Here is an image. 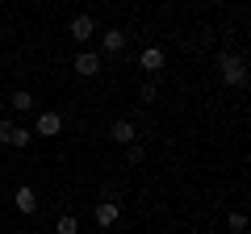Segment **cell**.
Returning <instances> with one entry per match:
<instances>
[{"instance_id": "1", "label": "cell", "mask_w": 251, "mask_h": 234, "mask_svg": "<svg viewBox=\"0 0 251 234\" xmlns=\"http://www.w3.org/2000/svg\"><path fill=\"white\" fill-rule=\"evenodd\" d=\"M218 67H222V80L230 84V88H243V84H247V59H243V54H222Z\"/></svg>"}, {"instance_id": "2", "label": "cell", "mask_w": 251, "mask_h": 234, "mask_svg": "<svg viewBox=\"0 0 251 234\" xmlns=\"http://www.w3.org/2000/svg\"><path fill=\"white\" fill-rule=\"evenodd\" d=\"M67 34H72L75 42H88V38L97 34V21H92V13H75L72 25H67Z\"/></svg>"}, {"instance_id": "3", "label": "cell", "mask_w": 251, "mask_h": 234, "mask_svg": "<svg viewBox=\"0 0 251 234\" xmlns=\"http://www.w3.org/2000/svg\"><path fill=\"white\" fill-rule=\"evenodd\" d=\"M109 138H113L117 146H130L138 138V130H134V121H126V117H117L113 126H109Z\"/></svg>"}, {"instance_id": "4", "label": "cell", "mask_w": 251, "mask_h": 234, "mask_svg": "<svg viewBox=\"0 0 251 234\" xmlns=\"http://www.w3.org/2000/svg\"><path fill=\"white\" fill-rule=\"evenodd\" d=\"M138 67H143L147 75H159V67H163V50H159V46H147V50L138 54Z\"/></svg>"}, {"instance_id": "5", "label": "cell", "mask_w": 251, "mask_h": 234, "mask_svg": "<svg viewBox=\"0 0 251 234\" xmlns=\"http://www.w3.org/2000/svg\"><path fill=\"white\" fill-rule=\"evenodd\" d=\"M117 213H122V205L117 201H97V209H92V217H97V226H113Z\"/></svg>"}, {"instance_id": "6", "label": "cell", "mask_w": 251, "mask_h": 234, "mask_svg": "<svg viewBox=\"0 0 251 234\" xmlns=\"http://www.w3.org/2000/svg\"><path fill=\"white\" fill-rule=\"evenodd\" d=\"M75 75H84V80H92V75H100V59L97 54H75Z\"/></svg>"}, {"instance_id": "7", "label": "cell", "mask_w": 251, "mask_h": 234, "mask_svg": "<svg viewBox=\"0 0 251 234\" xmlns=\"http://www.w3.org/2000/svg\"><path fill=\"white\" fill-rule=\"evenodd\" d=\"M59 130H63V117L54 113V109L38 113V126H34V134H59Z\"/></svg>"}, {"instance_id": "8", "label": "cell", "mask_w": 251, "mask_h": 234, "mask_svg": "<svg viewBox=\"0 0 251 234\" xmlns=\"http://www.w3.org/2000/svg\"><path fill=\"white\" fill-rule=\"evenodd\" d=\"M100 46H105V54H122L126 50V29H105L100 34Z\"/></svg>"}, {"instance_id": "9", "label": "cell", "mask_w": 251, "mask_h": 234, "mask_svg": "<svg viewBox=\"0 0 251 234\" xmlns=\"http://www.w3.org/2000/svg\"><path fill=\"white\" fill-rule=\"evenodd\" d=\"M13 205H17L21 213H34V209H38V197H34V188H29V184H21V188L13 192Z\"/></svg>"}, {"instance_id": "10", "label": "cell", "mask_w": 251, "mask_h": 234, "mask_svg": "<svg viewBox=\"0 0 251 234\" xmlns=\"http://www.w3.org/2000/svg\"><path fill=\"white\" fill-rule=\"evenodd\" d=\"M9 105L17 109V113H29V109H34V96H29V92L21 88V92H13V96H9Z\"/></svg>"}, {"instance_id": "11", "label": "cell", "mask_w": 251, "mask_h": 234, "mask_svg": "<svg viewBox=\"0 0 251 234\" xmlns=\"http://www.w3.org/2000/svg\"><path fill=\"white\" fill-rule=\"evenodd\" d=\"M29 138H34V130H25V126H13V134H9V146H25Z\"/></svg>"}, {"instance_id": "12", "label": "cell", "mask_w": 251, "mask_h": 234, "mask_svg": "<svg viewBox=\"0 0 251 234\" xmlns=\"http://www.w3.org/2000/svg\"><path fill=\"white\" fill-rule=\"evenodd\" d=\"M226 222H230V230H234V234H243V230H247V213H239V209H234V213L226 217Z\"/></svg>"}, {"instance_id": "13", "label": "cell", "mask_w": 251, "mask_h": 234, "mask_svg": "<svg viewBox=\"0 0 251 234\" xmlns=\"http://www.w3.org/2000/svg\"><path fill=\"white\" fill-rule=\"evenodd\" d=\"M75 230H80V222H75L72 213H63L59 217V234H75Z\"/></svg>"}, {"instance_id": "14", "label": "cell", "mask_w": 251, "mask_h": 234, "mask_svg": "<svg viewBox=\"0 0 251 234\" xmlns=\"http://www.w3.org/2000/svg\"><path fill=\"white\" fill-rule=\"evenodd\" d=\"M138 100H143V105H151V100H155V84H143V88H138Z\"/></svg>"}, {"instance_id": "15", "label": "cell", "mask_w": 251, "mask_h": 234, "mask_svg": "<svg viewBox=\"0 0 251 234\" xmlns=\"http://www.w3.org/2000/svg\"><path fill=\"white\" fill-rule=\"evenodd\" d=\"M126 159H130V163H143V146H138V142H130V151H126Z\"/></svg>"}, {"instance_id": "16", "label": "cell", "mask_w": 251, "mask_h": 234, "mask_svg": "<svg viewBox=\"0 0 251 234\" xmlns=\"http://www.w3.org/2000/svg\"><path fill=\"white\" fill-rule=\"evenodd\" d=\"M117 192H122V184H105V188H100V201H113Z\"/></svg>"}, {"instance_id": "17", "label": "cell", "mask_w": 251, "mask_h": 234, "mask_svg": "<svg viewBox=\"0 0 251 234\" xmlns=\"http://www.w3.org/2000/svg\"><path fill=\"white\" fill-rule=\"evenodd\" d=\"M9 134H13V121H9V117H0V142H9Z\"/></svg>"}]
</instances>
